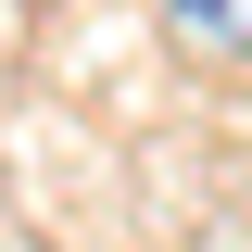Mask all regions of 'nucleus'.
<instances>
[{"instance_id":"1","label":"nucleus","mask_w":252,"mask_h":252,"mask_svg":"<svg viewBox=\"0 0 252 252\" xmlns=\"http://www.w3.org/2000/svg\"><path fill=\"white\" fill-rule=\"evenodd\" d=\"M164 38L189 63H252V0H164Z\"/></svg>"}]
</instances>
